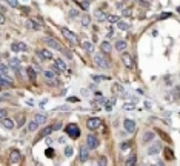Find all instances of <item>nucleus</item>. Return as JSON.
Listing matches in <instances>:
<instances>
[{
	"instance_id": "29",
	"label": "nucleus",
	"mask_w": 180,
	"mask_h": 166,
	"mask_svg": "<svg viewBox=\"0 0 180 166\" xmlns=\"http://www.w3.org/2000/svg\"><path fill=\"white\" fill-rule=\"evenodd\" d=\"M37 128H39V123H37L36 120H32V122L29 123V125H28V131H31V132H32V131H36Z\"/></svg>"
},
{
	"instance_id": "39",
	"label": "nucleus",
	"mask_w": 180,
	"mask_h": 166,
	"mask_svg": "<svg viewBox=\"0 0 180 166\" xmlns=\"http://www.w3.org/2000/svg\"><path fill=\"white\" fill-rule=\"evenodd\" d=\"M6 3L9 5L11 8H15V6H17V0H6Z\"/></svg>"
},
{
	"instance_id": "5",
	"label": "nucleus",
	"mask_w": 180,
	"mask_h": 166,
	"mask_svg": "<svg viewBox=\"0 0 180 166\" xmlns=\"http://www.w3.org/2000/svg\"><path fill=\"white\" fill-rule=\"evenodd\" d=\"M66 134L69 137H73V138H79V135H80V131H79V128H77V125H68L66 126Z\"/></svg>"
},
{
	"instance_id": "1",
	"label": "nucleus",
	"mask_w": 180,
	"mask_h": 166,
	"mask_svg": "<svg viewBox=\"0 0 180 166\" xmlns=\"http://www.w3.org/2000/svg\"><path fill=\"white\" fill-rule=\"evenodd\" d=\"M94 63L99 68H102V69H110V66H111V62L105 57L103 52H102V54H96L94 56Z\"/></svg>"
},
{
	"instance_id": "4",
	"label": "nucleus",
	"mask_w": 180,
	"mask_h": 166,
	"mask_svg": "<svg viewBox=\"0 0 180 166\" xmlns=\"http://www.w3.org/2000/svg\"><path fill=\"white\" fill-rule=\"evenodd\" d=\"M9 160L13 165H20L22 163V154L17 151V149H13V151L9 152Z\"/></svg>"
},
{
	"instance_id": "26",
	"label": "nucleus",
	"mask_w": 180,
	"mask_h": 166,
	"mask_svg": "<svg viewBox=\"0 0 180 166\" xmlns=\"http://www.w3.org/2000/svg\"><path fill=\"white\" fill-rule=\"evenodd\" d=\"M34 120L39 123V125H42V123H45L46 122V115H43V114H37L36 117H34Z\"/></svg>"
},
{
	"instance_id": "52",
	"label": "nucleus",
	"mask_w": 180,
	"mask_h": 166,
	"mask_svg": "<svg viewBox=\"0 0 180 166\" xmlns=\"http://www.w3.org/2000/svg\"><path fill=\"white\" fill-rule=\"evenodd\" d=\"M177 11H179V13H180V6H179V8H177Z\"/></svg>"
},
{
	"instance_id": "10",
	"label": "nucleus",
	"mask_w": 180,
	"mask_h": 166,
	"mask_svg": "<svg viewBox=\"0 0 180 166\" xmlns=\"http://www.w3.org/2000/svg\"><path fill=\"white\" fill-rule=\"evenodd\" d=\"M123 126H125V131L129 132V134H133V132L135 131V122H134V120L126 119V120L123 122Z\"/></svg>"
},
{
	"instance_id": "11",
	"label": "nucleus",
	"mask_w": 180,
	"mask_h": 166,
	"mask_svg": "<svg viewBox=\"0 0 180 166\" xmlns=\"http://www.w3.org/2000/svg\"><path fill=\"white\" fill-rule=\"evenodd\" d=\"M11 49H13L14 52H19V51L25 52L26 49H28V46H26V45L23 43V42H15V43L11 45Z\"/></svg>"
},
{
	"instance_id": "9",
	"label": "nucleus",
	"mask_w": 180,
	"mask_h": 166,
	"mask_svg": "<svg viewBox=\"0 0 180 166\" xmlns=\"http://www.w3.org/2000/svg\"><path fill=\"white\" fill-rule=\"evenodd\" d=\"M0 72H2V76H5V77H8V78L13 80V76H14V74H13V71H11V66L2 63V65H0Z\"/></svg>"
},
{
	"instance_id": "19",
	"label": "nucleus",
	"mask_w": 180,
	"mask_h": 166,
	"mask_svg": "<svg viewBox=\"0 0 180 166\" xmlns=\"http://www.w3.org/2000/svg\"><path fill=\"white\" fill-rule=\"evenodd\" d=\"M126 46H128V43H126L125 40H117V42H116V49H117L119 52L125 51V49H126Z\"/></svg>"
},
{
	"instance_id": "8",
	"label": "nucleus",
	"mask_w": 180,
	"mask_h": 166,
	"mask_svg": "<svg viewBox=\"0 0 180 166\" xmlns=\"http://www.w3.org/2000/svg\"><path fill=\"white\" fill-rule=\"evenodd\" d=\"M86 144L89 146V149H94V148L99 146V138L96 135H92V134H89V135L86 137Z\"/></svg>"
},
{
	"instance_id": "28",
	"label": "nucleus",
	"mask_w": 180,
	"mask_h": 166,
	"mask_svg": "<svg viewBox=\"0 0 180 166\" xmlns=\"http://www.w3.org/2000/svg\"><path fill=\"white\" fill-rule=\"evenodd\" d=\"M43 76H45V80H54L56 78V74H54L52 71H45Z\"/></svg>"
},
{
	"instance_id": "38",
	"label": "nucleus",
	"mask_w": 180,
	"mask_h": 166,
	"mask_svg": "<svg viewBox=\"0 0 180 166\" xmlns=\"http://www.w3.org/2000/svg\"><path fill=\"white\" fill-rule=\"evenodd\" d=\"M65 155H66V157H71V155H73V148L68 146L66 149H65Z\"/></svg>"
},
{
	"instance_id": "15",
	"label": "nucleus",
	"mask_w": 180,
	"mask_h": 166,
	"mask_svg": "<svg viewBox=\"0 0 180 166\" xmlns=\"http://www.w3.org/2000/svg\"><path fill=\"white\" fill-rule=\"evenodd\" d=\"M88 149H89L88 144H86V146H82V148H80V162H85V160H88V157H89Z\"/></svg>"
},
{
	"instance_id": "7",
	"label": "nucleus",
	"mask_w": 180,
	"mask_h": 166,
	"mask_svg": "<svg viewBox=\"0 0 180 166\" xmlns=\"http://www.w3.org/2000/svg\"><path fill=\"white\" fill-rule=\"evenodd\" d=\"M122 62L125 63V66L126 68H134V60H133V57H131V54H128V52H123L122 54Z\"/></svg>"
},
{
	"instance_id": "40",
	"label": "nucleus",
	"mask_w": 180,
	"mask_h": 166,
	"mask_svg": "<svg viewBox=\"0 0 180 166\" xmlns=\"http://www.w3.org/2000/svg\"><path fill=\"white\" fill-rule=\"evenodd\" d=\"M110 77H106V76H94V80L96 82H100V80H108Z\"/></svg>"
},
{
	"instance_id": "23",
	"label": "nucleus",
	"mask_w": 180,
	"mask_h": 166,
	"mask_svg": "<svg viewBox=\"0 0 180 166\" xmlns=\"http://www.w3.org/2000/svg\"><path fill=\"white\" fill-rule=\"evenodd\" d=\"M82 48H83V49L86 51V52H94V46H92V43H89V42H83V43H82Z\"/></svg>"
},
{
	"instance_id": "18",
	"label": "nucleus",
	"mask_w": 180,
	"mask_h": 166,
	"mask_svg": "<svg viewBox=\"0 0 180 166\" xmlns=\"http://www.w3.org/2000/svg\"><path fill=\"white\" fill-rule=\"evenodd\" d=\"M154 137H156V134L152 132V131L145 132V134H143V143H151L152 140H154Z\"/></svg>"
},
{
	"instance_id": "50",
	"label": "nucleus",
	"mask_w": 180,
	"mask_h": 166,
	"mask_svg": "<svg viewBox=\"0 0 180 166\" xmlns=\"http://www.w3.org/2000/svg\"><path fill=\"white\" fill-rule=\"evenodd\" d=\"M129 148V143H123L122 144V149H128Z\"/></svg>"
},
{
	"instance_id": "3",
	"label": "nucleus",
	"mask_w": 180,
	"mask_h": 166,
	"mask_svg": "<svg viewBox=\"0 0 180 166\" xmlns=\"http://www.w3.org/2000/svg\"><path fill=\"white\" fill-rule=\"evenodd\" d=\"M100 126H102V122H100V119H97V117H92V119L86 120V128H88L89 131H97Z\"/></svg>"
},
{
	"instance_id": "20",
	"label": "nucleus",
	"mask_w": 180,
	"mask_h": 166,
	"mask_svg": "<svg viewBox=\"0 0 180 166\" xmlns=\"http://www.w3.org/2000/svg\"><path fill=\"white\" fill-rule=\"evenodd\" d=\"M159 152H160V143L152 144V146L148 149V155H156V154H159Z\"/></svg>"
},
{
	"instance_id": "43",
	"label": "nucleus",
	"mask_w": 180,
	"mask_h": 166,
	"mask_svg": "<svg viewBox=\"0 0 180 166\" xmlns=\"http://www.w3.org/2000/svg\"><path fill=\"white\" fill-rule=\"evenodd\" d=\"M54 149L52 148H50V149H48V151H46V157H54Z\"/></svg>"
},
{
	"instance_id": "24",
	"label": "nucleus",
	"mask_w": 180,
	"mask_h": 166,
	"mask_svg": "<svg viewBox=\"0 0 180 166\" xmlns=\"http://www.w3.org/2000/svg\"><path fill=\"white\" fill-rule=\"evenodd\" d=\"M26 74H28V77L32 80V82H34V80H36V77H37V71H36V69L32 68V66L26 69Z\"/></svg>"
},
{
	"instance_id": "32",
	"label": "nucleus",
	"mask_w": 180,
	"mask_h": 166,
	"mask_svg": "<svg viewBox=\"0 0 180 166\" xmlns=\"http://www.w3.org/2000/svg\"><path fill=\"white\" fill-rule=\"evenodd\" d=\"M135 160H137V158H135V155H131L126 162H125V165H126V166H133V165H135Z\"/></svg>"
},
{
	"instance_id": "53",
	"label": "nucleus",
	"mask_w": 180,
	"mask_h": 166,
	"mask_svg": "<svg viewBox=\"0 0 180 166\" xmlns=\"http://www.w3.org/2000/svg\"><path fill=\"white\" fill-rule=\"evenodd\" d=\"M137 2H143V0H137Z\"/></svg>"
},
{
	"instance_id": "33",
	"label": "nucleus",
	"mask_w": 180,
	"mask_h": 166,
	"mask_svg": "<svg viewBox=\"0 0 180 166\" xmlns=\"http://www.w3.org/2000/svg\"><path fill=\"white\" fill-rule=\"evenodd\" d=\"M56 65H57L60 69H62V71H65V69H66V65H65V62L60 60V58H57V60H56Z\"/></svg>"
},
{
	"instance_id": "48",
	"label": "nucleus",
	"mask_w": 180,
	"mask_h": 166,
	"mask_svg": "<svg viewBox=\"0 0 180 166\" xmlns=\"http://www.w3.org/2000/svg\"><path fill=\"white\" fill-rule=\"evenodd\" d=\"M0 117H2V119H5V117H6V109H2V111H0Z\"/></svg>"
},
{
	"instance_id": "34",
	"label": "nucleus",
	"mask_w": 180,
	"mask_h": 166,
	"mask_svg": "<svg viewBox=\"0 0 180 166\" xmlns=\"http://www.w3.org/2000/svg\"><path fill=\"white\" fill-rule=\"evenodd\" d=\"M80 22H82V25H83V26H89V22H91V20H89V15H83Z\"/></svg>"
},
{
	"instance_id": "16",
	"label": "nucleus",
	"mask_w": 180,
	"mask_h": 166,
	"mask_svg": "<svg viewBox=\"0 0 180 166\" xmlns=\"http://www.w3.org/2000/svg\"><path fill=\"white\" fill-rule=\"evenodd\" d=\"M100 49H102V52L103 54H110L111 52V49H112V46H111V43L108 40H105V42H102V45H100Z\"/></svg>"
},
{
	"instance_id": "17",
	"label": "nucleus",
	"mask_w": 180,
	"mask_h": 166,
	"mask_svg": "<svg viewBox=\"0 0 180 166\" xmlns=\"http://www.w3.org/2000/svg\"><path fill=\"white\" fill-rule=\"evenodd\" d=\"M0 85H2V88L5 89V88H11L13 86V80H8V77H5V76H2L0 77Z\"/></svg>"
},
{
	"instance_id": "41",
	"label": "nucleus",
	"mask_w": 180,
	"mask_h": 166,
	"mask_svg": "<svg viewBox=\"0 0 180 166\" xmlns=\"http://www.w3.org/2000/svg\"><path fill=\"white\" fill-rule=\"evenodd\" d=\"M80 5H82V8H83V9H85V11H88V9H89V3H88V2H86V0H85V2H82Z\"/></svg>"
},
{
	"instance_id": "42",
	"label": "nucleus",
	"mask_w": 180,
	"mask_h": 166,
	"mask_svg": "<svg viewBox=\"0 0 180 166\" xmlns=\"http://www.w3.org/2000/svg\"><path fill=\"white\" fill-rule=\"evenodd\" d=\"M99 165H100V166H105V165H106V157H100V158H99Z\"/></svg>"
},
{
	"instance_id": "30",
	"label": "nucleus",
	"mask_w": 180,
	"mask_h": 166,
	"mask_svg": "<svg viewBox=\"0 0 180 166\" xmlns=\"http://www.w3.org/2000/svg\"><path fill=\"white\" fill-rule=\"evenodd\" d=\"M114 91H116L117 94H120V95H125V88L120 86V85H114Z\"/></svg>"
},
{
	"instance_id": "21",
	"label": "nucleus",
	"mask_w": 180,
	"mask_h": 166,
	"mask_svg": "<svg viewBox=\"0 0 180 166\" xmlns=\"http://www.w3.org/2000/svg\"><path fill=\"white\" fill-rule=\"evenodd\" d=\"M94 15H96V19L99 20V22H103V20H108V15L103 13V11H100V9H97V11L94 13Z\"/></svg>"
},
{
	"instance_id": "35",
	"label": "nucleus",
	"mask_w": 180,
	"mask_h": 166,
	"mask_svg": "<svg viewBox=\"0 0 180 166\" xmlns=\"http://www.w3.org/2000/svg\"><path fill=\"white\" fill-rule=\"evenodd\" d=\"M131 14H133V9H131V8H126V9H122V15H125V17H129V15Z\"/></svg>"
},
{
	"instance_id": "47",
	"label": "nucleus",
	"mask_w": 180,
	"mask_h": 166,
	"mask_svg": "<svg viewBox=\"0 0 180 166\" xmlns=\"http://www.w3.org/2000/svg\"><path fill=\"white\" fill-rule=\"evenodd\" d=\"M60 128H62V125H60V123H56V125H52V129H54V131L60 129Z\"/></svg>"
},
{
	"instance_id": "45",
	"label": "nucleus",
	"mask_w": 180,
	"mask_h": 166,
	"mask_svg": "<svg viewBox=\"0 0 180 166\" xmlns=\"http://www.w3.org/2000/svg\"><path fill=\"white\" fill-rule=\"evenodd\" d=\"M68 101H69V103H75V101H79V99L77 97H69Z\"/></svg>"
},
{
	"instance_id": "49",
	"label": "nucleus",
	"mask_w": 180,
	"mask_h": 166,
	"mask_svg": "<svg viewBox=\"0 0 180 166\" xmlns=\"http://www.w3.org/2000/svg\"><path fill=\"white\" fill-rule=\"evenodd\" d=\"M116 6H117L119 9H123V6H125V5H123V3H120V2H117V3H116Z\"/></svg>"
},
{
	"instance_id": "25",
	"label": "nucleus",
	"mask_w": 180,
	"mask_h": 166,
	"mask_svg": "<svg viewBox=\"0 0 180 166\" xmlns=\"http://www.w3.org/2000/svg\"><path fill=\"white\" fill-rule=\"evenodd\" d=\"M117 28H119V29H122V31H128V29L131 28V25L126 23V22H122V20H120V22L117 23Z\"/></svg>"
},
{
	"instance_id": "12",
	"label": "nucleus",
	"mask_w": 180,
	"mask_h": 166,
	"mask_svg": "<svg viewBox=\"0 0 180 166\" xmlns=\"http://www.w3.org/2000/svg\"><path fill=\"white\" fill-rule=\"evenodd\" d=\"M26 28L39 31V29H42V25H40L39 22H37V20H34V19H29L28 22H26Z\"/></svg>"
},
{
	"instance_id": "46",
	"label": "nucleus",
	"mask_w": 180,
	"mask_h": 166,
	"mask_svg": "<svg viewBox=\"0 0 180 166\" xmlns=\"http://www.w3.org/2000/svg\"><path fill=\"white\" fill-rule=\"evenodd\" d=\"M168 17H171V14H170V13H163V14L160 15V19H168Z\"/></svg>"
},
{
	"instance_id": "14",
	"label": "nucleus",
	"mask_w": 180,
	"mask_h": 166,
	"mask_svg": "<svg viewBox=\"0 0 180 166\" xmlns=\"http://www.w3.org/2000/svg\"><path fill=\"white\" fill-rule=\"evenodd\" d=\"M37 56L43 60H51L52 58V52H50L48 49H42V51H37Z\"/></svg>"
},
{
	"instance_id": "44",
	"label": "nucleus",
	"mask_w": 180,
	"mask_h": 166,
	"mask_svg": "<svg viewBox=\"0 0 180 166\" xmlns=\"http://www.w3.org/2000/svg\"><path fill=\"white\" fill-rule=\"evenodd\" d=\"M63 54H65V57H68V58H73V54H69V51H68V49H63Z\"/></svg>"
},
{
	"instance_id": "2",
	"label": "nucleus",
	"mask_w": 180,
	"mask_h": 166,
	"mask_svg": "<svg viewBox=\"0 0 180 166\" xmlns=\"http://www.w3.org/2000/svg\"><path fill=\"white\" fill-rule=\"evenodd\" d=\"M60 31H62V35L69 42V43H73L74 46H75V45H79V39H77V35H75L74 33H71V31H69L68 28H62Z\"/></svg>"
},
{
	"instance_id": "27",
	"label": "nucleus",
	"mask_w": 180,
	"mask_h": 166,
	"mask_svg": "<svg viewBox=\"0 0 180 166\" xmlns=\"http://www.w3.org/2000/svg\"><path fill=\"white\" fill-rule=\"evenodd\" d=\"M52 131H54V129H52V126H48V128H45V129H43V131L40 132V137H48Z\"/></svg>"
},
{
	"instance_id": "37",
	"label": "nucleus",
	"mask_w": 180,
	"mask_h": 166,
	"mask_svg": "<svg viewBox=\"0 0 180 166\" xmlns=\"http://www.w3.org/2000/svg\"><path fill=\"white\" fill-rule=\"evenodd\" d=\"M135 108V101H133V103H125L123 105V109H134Z\"/></svg>"
},
{
	"instance_id": "13",
	"label": "nucleus",
	"mask_w": 180,
	"mask_h": 166,
	"mask_svg": "<svg viewBox=\"0 0 180 166\" xmlns=\"http://www.w3.org/2000/svg\"><path fill=\"white\" fill-rule=\"evenodd\" d=\"M2 126L5 128V129H14L15 128V123H14V120H11V119H2Z\"/></svg>"
},
{
	"instance_id": "22",
	"label": "nucleus",
	"mask_w": 180,
	"mask_h": 166,
	"mask_svg": "<svg viewBox=\"0 0 180 166\" xmlns=\"http://www.w3.org/2000/svg\"><path fill=\"white\" fill-rule=\"evenodd\" d=\"M20 65H22V62H20V58H9V66L11 68H14V69H19L20 68Z\"/></svg>"
},
{
	"instance_id": "36",
	"label": "nucleus",
	"mask_w": 180,
	"mask_h": 166,
	"mask_svg": "<svg viewBox=\"0 0 180 166\" xmlns=\"http://www.w3.org/2000/svg\"><path fill=\"white\" fill-rule=\"evenodd\" d=\"M79 17V11L77 9H71L69 11V19H77Z\"/></svg>"
},
{
	"instance_id": "31",
	"label": "nucleus",
	"mask_w": 180,
	"mask_h": 166,
	"mask_svg": "<svg viewBox=\"0 0 180 166\" xmlns=\"http://www.w3.org/2000/svg\"><path fill=\"white\" fill-rule=\"evenodd\" d=\"M108 22L110 23H119L120 19H119V15H108Z\"/></svg>"
},
{
	"instance_id": "51",
	"label": "nucleus",
	"mask_w": 180,
	"mask_h": 166,
	"mask_svg": "<svg viewBox=\"0 0 180 166\" xmlns=\"http://www.w3.org/2000/svg\"><path fill=\"white\" fill-rule=\"evenodd\" d=\"M32 68H34V69H36V71H37V72H39V71H40V66H39V65H34V66H32Z\"/></svg>"
},
{
	"instance_id": "6",
	"label": "nucleus",
	"mask_w": 180,
	"mask_h": 166,
	"mask_svg": "<svg viewBox=\"0 0 180 166\" xmlns=\"http://www.w3.org/2000/svg\"><path fill=\"white\" fill-rule=\"evenodd\" d=\"M43 42H45V45L48 48H54V49H62V46H60V43L54 39V37H45L43 39Z\"/></svg>"
}]
</instances>
